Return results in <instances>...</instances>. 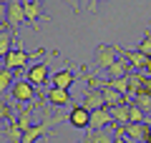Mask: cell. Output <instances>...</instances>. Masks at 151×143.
Returning <instances> with one entry per match:
<instances>
[{"label":"cell","mask_w":151,"mask_h":143,"mask_svg":"<svg viewBox=\"0 0 151 143\" xmlns=\"http://www.w3.org/2000/svg\"><path fill=\"white\" fill-rule=\"evenodd\" d=\"M116 60H119L116 45H106V43H101V45L96 48V60H93L96 70H108L113 63H116Z\"/></svg>","instance_id":"obj_5"},{"label":"cell","mask_w":151,"mask_h":143,"mask_svg":"<svg viewBox=\"0 0 151 143\" xmlns=\"http://www.w3.org/2000/svg\"><path fill=\"white\" fill-rule=\"evenodd\" d=\"M30 116H33L30 111H20V113H18V118H15L18 128H23V131H28V128H33V123H30Z\"/></svg>","instance_id":"obj_23"},{"label":"cell","mask_w":151,"mask_h":143,"mask_svg":"<svg viewBox=\"0 0 151 143\" xmlns=\"http://www.w3.org/2000/svg\"><path fill=\"white\" fill-rule=\"evenodd\" d=\"M18 73L15 70H8V68H0V95L8 93V90L13 88V83H15Z\"/></svg>","instance_id":"obj_18"},{"label":"cell","mask_w":151,"mask_h":143,"mask_svg":"<svg viewBox=\"0 0 151 143\" xmlns=\"http://www.w3.org/2000/svg\"><path fill=\"white\" fill-rule=\"evenodd\" d=\"M86 111H98V108H106V98H103V90L98 88H88L86 93H83V103H81Z\"/></svg>","instance_id":"obj_10"},{"label":"cell","mask_w":151,"mask_h":143,"mask_svg":"<svg viewBox=\"0 0 151 143\" xmlns=\"http://www.w3.org/2000/svg\"><path fill=\"white\" fill-rule=\"evenodd\" d=\"M70 5H73V13H81V0H68ZM88 10L96 13L98 10V0H88Z\"/></svg>","instance_id":"obj_25"},{"label":"cell","mask_w":151,"mask_h":143,"mask_svg":"<svg viewBox=\"0 0 151 143\" xmlns=\"http://www.w3.org/2000/svg\"><path fill=\"white\" fill-rule=\"evenodd\" d=\"M146 90H149V93H151V75H149V78H146Z\"/></svg>","instance_id":"obj_28"},{"label":"cell","mask_w":151,"mask_h":143,"mask_svg":"<svg viewBox=\"0 0 151 143\" xmlns=\"http://www.w3.org/2000/svg\"><path fill=\"white\" fill-rule=\"evenodd\" d=\"M50 83H53V88H63V90H68L70 85L76 83V73L73 70H58V73H53L50 75Z\"/></svg>","instance_id":"obj_14"},{"label":"cell","mask_w":151,"mask_h":143,"mask_svg":"<svg viewBox=\"0 0 151 143\" xmlns=\"http://www.w3.org/2000/svg\"><path fill=\"white\" fill-rule=\"evenodd\" d=\"M146 118H149V113L141 111L136 103H131V123H146Z\"/></svg>","instance_id":"obj_22"},{"label":"cell","mask_w":151,"mask_h":143,"mask_svg":"<svg viewBox=\"0 0 151 143\" xmlns=\"http://www.w3.org/2000/svg\"><path fill=\"white\" fill-rule=\"evenodd\" d=\"M136 50H139V53H144V55H149V58H151V30H146V33H144V40H139Z\"/></svg>","instance_id":"obj_21"},{"label":"cell","mask_w":151,"mask_h":143,"mask_svg":"<svg viewBox=\"0 0 151 143\" xmlns=\"http://www.w3.org/2000/svg\"><path fill=\"white\" fill-rule=\"evenodd\" d=\"M25 20H28V18H25L23 0H10V3H8V28H10L13 33H18Z\"/></svg>","instance_id":"obj_7"},{"label":"cell","mask_w":151,"mask_h":143,"mask_svg":"<svg viewBox=\"0 0 151 143\" xmlns=\"http://www.w3.org/2000/svg\"><path fill=\"white\" fill-rule=\"evenodd\" d=\"M106 73H108V75H106L108 80H113V78H126V75L131 73V63H129L126 58H119L116 63L111 65V68L106 70Z\"/></svg>","instance_id":"obj_15"},{"label":"cell","mask_w":151,"mask_h":143,"mask_svg":"<svg viewBox=\"0 0 151 143\" xmlns=\"http://www.w3.org/2000/svg\"><path fill=\"white\" fill-rule=\"evenodd\" d=\"M3 30H10V28H8V23H0V33Z\"/></svg>","instance_id":"obj_29"},{"label":"cell","mask_w":151,"mask_h":143,"mask_svg":"<svg viewBox=\"0 0 151 143\" xmlns=\"http://www.w3.org/2000/svg\"><path fill=\"white\" fill-rule=\"evenodd\" d=\"M15 118H18V116L10 111V106H5V103L0 101V123H3V121H10V123H13Z\"/></svg>","instance_id":"obj_24"},{"label":"cell","mask_w":151,"mask_h":143,"mask_svg":"<svg viewBox=\"0 0 151 143\" xmlns=\"http://www.w3.org/2000/svg\"><path fill=\"white\" fill-rule=\"evenodd\" d=\"M0 3H5V5H8V3H10V0H0Z\"/></svg>","instance_id":"obj_30"},{"label":"cell","mask_w":151,"mask_h":143,"mask_svg":"<svg viewBox=\"0 0 151 143\" xmlns=\"http://www.w3.org/2000/svg\"><path fill=\"white\" fill-rule=\"evenodd\" d=\"M134 103H136V106H139L141 108V111H146V113H151V93H149V90H141V93L139 95H136V98H134Z\"/></svg>","instance_id":"obj_20"},{"label":"cell","mask_w":151,"mask_h":143,"mask_svg":"<svg viewBox=\"0 0 151 143\" xmlns=\"http://www.w3.org/2000/svg\"><path fill=\"white\" fill-rule=\"evenodd\" d=\"M149 123H129L124 126V133L129 141H136V143H146V136H149Z\"/></svg>","instance_id":"obj_12"},{"label":"cell","mask_w":151,"mask_h":143,"mask_svg":"<svg viewBox=\"0 0 151 143\" xmlns=\"http://www.w3.org/2000/svg\"><path fill=\"white\" fill-rule=\"evenodd\" d=\"M23 133H25V131H23V128H18L15 121L5 128V138H8L10 143H23Z\"/></svg>","instance_id":"obj_19"},{"label":"cell","mask_w":151,"mask_h":143,"mask_svg":"<svg viewBox=\"0 0 151 143\" xmlns=\"http://www.w3.org/2000/svg\"><path fill=\"white\" fill-rule=\"evenodd\" d=\"M35 55H43V48L40 50H35V53H28L25 48H23V43L18 48H13L10 53L3 58V68H8V70H15V73H23V68H25V63L30 58H35Z\"/></svg>","instance_id":"obj_1"},{"label":"cell","mask_w":151,"mask_h":143,"mask_svg":"<svg viewBox=\"0 0 151 143\" xmlns=\"http://www.w3.org/2000/svg\"><path fill=\"white\" fill-rule=\"evenodd\" d=\"M68 123L73 128H78V131H86V128H91V111H86L83 106H73L68 113Z\"/></svg>","instance_id":"obj_9"},{"label":"cell","mask_w":151,"mask_h":143,"mask_svg":"<svg viewBox=\"0 0 151 143\" xmlns=\"http://www.w3.org/2000/svg\"><path fill=\"white\" fill-rule=\"evenodd\" d=\"M116 53H119L121 58H126V60H129L134 70H139V73H146V75H151V58H149V55L139 53L136 48H121V45H116Z\"/></svg>","instance_id":"obj_3"},{"label":"cell","mask_w":151,"mask_h":143,"mask_svg":"<svg viewBox=\"0 0 151 143\" xmlns=\"http://www.w3.org/2000/svg\"><path fill=\"white\" fill-rule=\"evenodd\" d=\"M23 8H25V18L33 28H40V20H50V15L43 13V0H23Z\"/></svg>","instance_id":"obj_6"},{"label":"cell","mask_w":151,"mask_h":143,"mask_svg":"<svg viewBox=\"0 0 151 143\" xmlns=\"http://www.w3.org/2000/svg\"><path fill=\"white\" fill-rule=\"evenodd\" d=\"M0 23H8V5L0 3Z\"/></svg>","instance_id":"obj_26"},{"label":"cell","mask_w":151,"mask_h":143,"mask_svg":"<svg viewBox=\"0 0 151 143\" xmlns=\"http://www.w3.org/2000/svg\"><path fill=\"white\" fill-rule=\"evenodd\" d=\"M113 143H129V138H126V136H116V141H113Z\"/></svg>","instance_id":"obj_27"},{"label":"cell","mask_w":151,"mask_h":143,"mask_svg":"<svg viewBox=\"0 0 151 143\" xmlns=\"http://www.w3.org/2000/svg\"><path fill=\"white\" fill-rule=\"evenodd\" d=\"M15 35H18V33H13V30H3V33H0V58H5V55L13 50Z\"/></svg>","instance_id":"obj_17"},{"label":"cell","mask_w":151,"mask_h":143,"mask_svg":"<svg viewBox=\"0 0 151 143\" xmlns=\"http://www.w3.org/2000/svg\"><path fill=\"white\" fill-rule=\"evenodd\" d=\"M43 95L48 98L53 106H68L70 103V93L63 88H50V90H43Z\"/></svg>","instance_id":"obj_16"},{"label":"cell","mask_w":151,"mask_h":143,"mask_svg":"<svg viewBox=\"0 0 151 143\" xmlns=\"http://www.w3.org/2000/svg\"><path fill=\"white\" fill-rule=\"evenodd\" d=\"M55 55H58V53L53 50V53H50L48 58L43 60V63H35L33 68H28V70H25V80H30V83L35 85V88H40V90H43V83H45V78H48V68H50V60H53Z\"/></svg>","instance_id":"obj_4"},{"label":"cell","mask_w":151,"mask_h":143,"mask_svg":"<svg viewBox=\"0 0 151 143\" xmlns=\"http://www.w3.org/2000/svg\"><path fill=\"white\" fill-rule=\"evenodd\" d=\"M113 126V116H111V108H98V111L91 113V128L88 131H103V128Z\"/></svg>","instance_id":"obj_11"},{"label":"cell","mask_w":151,"mask_h":143,"mask_svg":"<svg viewBox=\"0 0 151 143\" xmlns=\"http://www.w3.org/2000/svg\"><path fill=\"white\" fill-rule=\"evenodd\" d=\"M63 121H68V116H45L43 121H40V126H33V128H28V131L23 133V143H35L38 138H45L50 133V128L58 126V123H63Z\"/></svg>","instance_id":"obj_2"},{"label":"cell","mask_w":151,"mask_h":143,"mask_svg":"<svg viewBox=\"0 0 151 143\" xmlns=\"http://www.w3.org/2000/svg\"><path fill=\"white\" fill-rule=\"evenodd\" d=\"M149 25H151V20H149Z\"/></svg>","instance_id":"obj_31"},{"label":"cell","mask_w":151,"mask_h":143,"mask_svg":"<svg viewBox=\"0 0 151 143\" xmlns=\"http://www.w3.org/2000/svg\"><path fill=\"white\" fill-rule=\"evenodd\" d=\"M113 141H116V133H113V126H108L103 131H88L81 143H113Z\"/></svg>","instance_id":"obj_13"},{"label":"cell","mask_w":151,"mask_h":143,"mask_svg":"<svg viewBox=\"0 0 151 143\" xmlns=\"http://www.w3.org/2000/svg\"><path fill=\"white\" fill-rule=\"evenodd\" d=\"M10 95L18 103H30L33 98H35V85H33L30 80H25V78H18L15 83H13V88H10Z\"/></svg>","instance_id":"obj_8"}]
</instances>
